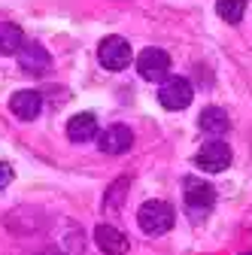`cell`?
I'll return each instance as SVG.
<instances>
[{
    "label": "cell",
    "mask_w": 252,
    "mask_h": 255,
    "mask_svg": "<svg viewBox=\"0 0 252 255\" xmlns=\"http://www.w3.org/2000/svg\"><path fill=\"white\" fill-rule=\"evenodd\" d=\"M98 146L107 155H125L134 146V131L128 125H110L104 134H98Z\"/></svg>",
    "instance_id": "cell-8"
},
{
    "label": "cell",
    "mask_w": 252,
    "mask_h": 255,
    "mask_svg": "<svg viewBox=\"0 0 252 255\" xmlns=\"http://www.w3.org/2000/svg\"><path fill=\"white\" fill-rule=\"evenodd\" d=\"M198 125H201V131L210 134V137H219V134H225L228 128H231V119L222 107H207L201 116H198Z\"/></svg>",
    "instance_id": "cell-12"
},
{
    "label": "cell",
    "mask_w": 252,
    "mask_h": 255,
    "mask_svg": "<svg viewBox=\"0 0 252 255\" xmlns=\"http://www.w3.org/2000/svg\"><path fill=\"white\" fill-rule=\"evenodd\" d=\"M182 198H185V207H188V213H192V219H204L213 210V204H216V191L204 179L188 176L182 182Z\"/></svg>",
    "instance_id": "cell-2"
},
{
    "label": "cell",
    "mask_w": 252,
    "mask_h": 255,
    "mask_svg": "<svg viewBox=\"0 0 252 255\" xmlns=\"http://www.w3.org/2000/svg\"><path fill=\"white\" fill-rule=\"evenodd\" d=\"M243 12H246V0H219L216 3V15L228 24H240Z\"/></svg>",
    "instance_id": "cell-14"
},
{
    "label": "cell",
    "mask_w": 252,
    "mask_h": 255,
    "mask_svg": "<svg viewBox=\"0 0 252 255\" xmlns=\"http://www.w3.org/2000/svg\"><path fill=\"white\" fill-rule=\"evenodd\" d=\"M24 46V30L15 21H0V55H18Z\"/></svg>",
    "instance_id": "cell-13"
},
{
    "label": "cell",
    "mask_w": 252,
    "mask_h": 255,
    "mask_svg": "<svg viewBox=\"0 0 252 255\" xmlns=\"http://www.w3.org/2000/svg\"><path fill=\"white\" fill-rule=\"evenodd\" d=\"M170 70V55L164 49H143L137 55V73L146 82H161Z\"/></svg>",
    "instance_id": "cell-7"
},
{
    "label": "cell",
    "mask_w": 252,
    "mask_h": 255,
    "mask_svg": "<svg viewBox=\"0 0 252 255\" xmlns=\"http://www.w3.org/2000/svg\"><path fill=\"white\" fill-rule=\"evenodd\" d=\"M173 222H176V216H173V207L167 201H146L137 213V225L152 237L167 234L173 228Z\"/></svg>",
    "instance_id": "cell-1"
},
{
    "label": "cell",
    "mask_w": 252,
    "mask_h": 255,
    "mask_svg": "<svg viewBox=\"0 0 252 255\" xmlns=\"http://www.w3.org/2000/svg\"><path fill=\"white\" fill-rule=\"evenodd\" d=\"M67 137L73 143H88L98 137V116L94 113H76L70 122H67Z\"/></svg>",
    "instance_id": "cell-11"
},
{
    "label": "cell",
    "mask_w": 252,
    "mask_h": 255,
    "mask_svg": "<svg viewBox=\"0 0 252 255\" xmlns=\"http://www.w3.org/2000/svg\"><path fill=\"white\" fill-rule=\"evenodd\" d=\"M94 243L104 255H128V237L113 225H98L94 228Z\"/></svg>",
    "instance_id": "cell-10"
},
{
    "label": "cell",
    "mask_w": 252,
    "mask_h": 255,
    "mask_svg": "<svg viewBox=\"0 0 252 255\" xmlns=\"http://www.w3.org/2000/svg\"><path fill=\"white\" fill-rule=\"evenodd\" d=\"M9 110H12V116L21 119V122H34V119L43 113V98H40V91H30V88L15 91L12 98H9Z\"/></svg>",
    "instance_id": "cell-9"
},
{
    "label": "cell",
    "mask_w": 252,
    "mask_h": 255,
    "mask_svg": "<svg viewBox=\"0 0 252 255\" xmlns=\"http://www.w3.org/2000/svg\"><path fill=\"white\" fill-rule=\"evenodd\" d=\"M9 182H12V167L6 161H0V188H6Z\"/></svg>",
    "instance_id": "cell-15"
},
{
    "label": "cell",
    "mask_w": 252,
    "mask_h": 255,
    "mask_svg": "<svg viewBox=\"0 0 252 255\" xmlns=\"http://www.w3.org/2000/svg\"><path fill=\"white\" fill-rule=\"evenodd\" d=\"M195 164H198L204 173H222V170H228V167H231V149H228V143L219 140V137H210V140L198 149Z\"/></svg>",
    "instance_id": "cell-3"
},
{
    "label": "cell",
    "mask_w": 252,
    "mask_h": 255,
    "mask_svg": "<svg viewBox=\"0 0 252 255\" xmlns=\"http://www.w3.org/2000/svg\"><path fill=\"white\" fill-rule=\"evenodd\" d=\"M18 64L27 76H46L52 70V55L46 52V46H40L34 40H24V46L18 49Z\"/></svg>",
    "instance_id": "cell-6"
},
{
    "label": "cell",
    "mask_w": 252,
    "mask_h": 255,
    "mask_svg": "<svg viewBox=\"0 0 252 255\" xmlns=\"http://www.w3.org/2000/svg\"><path fill=\"white\" fill-rule=\"evenodd\" d=\"M246 255H252V252H246Z\"/></svg>",
    "instance_id": "cell-16"
},
{
    "label": "cell",
    "mask_w": 252,
    "mask_h": 255,
    "mask_svg": "<svg viewBox=\"0 0 252 255\" xmlns=\"http://www.w3.org/2000/svg\"><path fill=\"white\" fill-rule=\"evenodd\" d=\"M195 98V88L185 76H167L161 79V88H158V104L164 110H185Z\"/></svg>",
    "instance_id": "cell-4"
},
{
    "label": "cell",
    "mask_w": 252,
    "mask_h": 255,
    "mask_svg": "<svg viewBox=\"0 0 252 255\" xmlns=\"http://www.w3.org/2000/svg\"><path fill=\"white\" fill-rule=\"evenodd\" d=\"M98 58H101L104 67H107V70H113V73L125 70V67H128V64L134 61L128 40H122V37H107V40L98 46Z\"/></svg>",
    "instance_id": "cell-5"
}]
</instances>
